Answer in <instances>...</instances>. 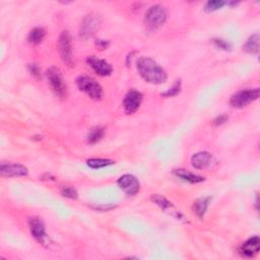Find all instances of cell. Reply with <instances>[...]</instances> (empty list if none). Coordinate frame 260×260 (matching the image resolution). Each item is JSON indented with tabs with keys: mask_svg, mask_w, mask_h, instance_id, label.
<instances>
[{
	"mask_svg": "<svg viewBox=\"0 0 260 260\" xmlns=\"http://www.w3.org/2000/svg\"><path fill=\"white\" fill-rule=\"evenodd\" d=\"M78 89L87 94L93 100H101L103 97V89L97 81L90 76H79L76 79Z\"/></svg>",
	"mask_w": 260,
	"mask_h": 260,
	"instance_id": "cell-4",
	"label": "cell"
},
{
	"mask_svg": "<svg viewBox=\"0 0 260 260\" xmlns=\"http://www.w3.org/2000/svg\"><path fill=\"white\" fill-rule=\"evenodd\" d=\"M45 36H46L45 29L38 27V28L32 29L30 32L29 37H28V41L32 45H38L44 40Z\"/></svg>",
	"mask_w": 260,
	"mask_h": 260,
	"instance_id": "cell-17",
	"label": "cell"
},
{
	"mask_svg": "<svg viewBox=\"0 0 260 260\" xmlns=\"http://www.w3.org/2000/svg\"><path fill=\"white\" fill-rule=\"evenodd\" d=\"M228 119H229V118H228V116H226V115H221V116H218V117H217V118L214 120V124H215L216 126L222 125V124L226 123V122L228 121Z\"/></svg>",
	"mask_w": 260,
	"mask_h": 260,
	"instance_id": "cell-27",
	"label": "cell"
},
{
	"mask_svg": "<svg viewBox=\"0 0 260 260\" xmlns=\"http://www.w3.org/2000/svg\"><path fill=\"white\" fill-rule=\"evenodd\" d=\"M87 164L90 168L101 169V168L113 165L114 162L112 160H108V159H90V160H88Z\"/></svg>",
	"mask_w": 260,
	"mask_h": 260,
	"instance_id": "cell-21",
	"label": "cell"
},
{
	"mask_svg": "<svg viewBox=\"0 0 260 260\" xmlns=\"http://www.w3.org/2000/svg\"><path fill=\"white\" fill-rule=\"evenodd\" d=\"M141 102H142V94L140 92L135 90L129 91L123 100V107L126 114L131 115V114L135 113L140 107Z\"/></svg>",
	"mask_w": 260,
	"mask_h": 260,
	"instance_id": "cell-8",
	"label": "cell"
},
{
	"mask_svg": "<svg viewBox=\"0 0 260 260\" xmlns=\"http://www.w3.org/2000/svg\"><path fill=\"white\" fill-rule=\"evenodd\" d=\"M96 44L98 47L101 49V50H104V49H106L109 46V43L107 41H104V40H98Z\"/></svg>",
	"mask_w": 260,
	"mask_h": 260,
	"instance_id": "cell-28",
	"label": "cell"
},
{
	"mask_svg": "<svg viewBox=\"0 0 260 260\" xmlns=\"http://www.w3.org/2000/svg\"><path fill=\"white\" fill-rule=\"evenodd\" d=\"M243 50L249 54H256L259 51V36L257 34L252 35L247 42L244 44Z\"/></svg>",
	"mask_w": 260,
	"mask_h": 260,
	"instance_id": "cell-19",
	"label": "cell"
},
{
	"mask_svg": "<svg viewBox=\"0 0 260 260\" xmlns=\"http://www.w3.org/2000/svg\"><path fill=\"white\" fill-rule=\"evenodd\" d=\"M168 13L164 6L160 4L152 6L144 16V24L149 31H156L167 21Z\"/></svg>",
	"mask_w": 260,
	"mask_h": 260,
	"instance_id": "cell-2",
	"label": "cell"
},
{
	"mask_svg": "<svg viewBox=\"0 0 260 260\" xmlns=\"http://www.w3.org/2000/svg\"><path fill=\"white\" fill-rule=\"evenodd\" d=\"M259 245H260L259 238L257 236L252 237L243 244L240 249V253L244 257L252 258L259 252Z\"/></svg>",
	"mask_w": 260,
	"mask_h": 260,
	"instance_id": "cell-14",
	"label": "cell"
},
{
	"mask_svg": "<svg viewBox=\"0 0 260 260\" xmlns=\"http://www.w3.org/2000/svg\"><path fill=\"white\" fill-rule=\"evenodd\" d=\"M227 3L225 1H222V0H214V1H208L205 5V10L206 11H214L222 8L225 6Z\"/></svg>",
	"mask_w": 260,
	"mask_h": 260,
	"instance_id": "cell-22",
	"label": "cell"
},
{
	"mask_svg": "<svg viewBox=\"0 0 260 260\" xmlns=\"http://www.w3.org/2000/svg\"><path fill=\"white\" fill-rule=\"evenodd\" d=\"M58 49L59 54L62 61L69 67L74 66V60L72 54V47H71V36L67 31L61 32L58 41Z\"/></svg>",
	"mask_w": 260,
	"mask_h": 260,
	"instance_id": "cell-5",
	"label": "cell"
},
{
	"mask_svg": "<svg viewBox=\"0 0 260 260\" xmlns=\"http://www.w3.org/2000/svg\"><path fill=\"white\" fill-rule=\"evenodd\" d=\"M0 172L2 176L5 177H20L27 176L29 171L28 169L20 164H6V162H1L0 166Z\"/></svg>",
	"mask_w": 260,
	"mask_h": 260,
	"instance_id": "cell-13",
	"label": "cell"
},
{
	"mask_svg": "<svg viewBox=\"0 0 260 260\" xmlns=\"http://www.w3.org/2000/svg\"><path fill=\"white\" fill-rule=\"evenodd\" d=\"M29 71L32 76L36 77L37 79H39L41 77V69L39 67V65L36 63H32V64L29 65Z\"/></svg>",
	"mask_w": 260,
	"mask_h": 260,
	"instance_id": "cell-24",
	"label": "cell"
},
{
	"mask_svg": "<svg viewBox=\"0 0 260 260\" xmlns=\"http://www.w3.org/2000/svg\"><path fill=\"white\" fill-rule=\"evenodd\" d=\"M152 200L157 204L159 205L162 210L165 211H169L171 210V214L173 217H176L177 219L180 220L182 217V215L179 213V211H177L174 207V205L167 199L165 198L164 196H162V195H159V194H154L152 196Z\"/></svg>",
	"mask_w": 260,
	"mask_h": 260,
	"instance_id": "cell-15",
	"label": "cell"
},
{
	"mask_svg": "<svg viewBox=\"0 0 260 260\" xmlns=\"http://www.w3.org/2000/svg\"><path fill=\"white\" fill-rule=\"evenodd\" d=\"M259 98V89L243 90L232 96L230 104L234 108H244Z\"/></svg>",
	"mask_w": 260,
	"mask_h": 260,
	"instance_id": "cell-6",
	"label": "cell"
},
{
	"mask_svg": "<svg viewBox=\"0 0 260 260\" xmlns=\"http://www.w3.org/2000/svg\"><path fill=\"white\" fill-rule=\"evenodd\" d=\"M174 174L181 178L182 180L184 181H187L189 183H200V182H203L204 181V178L199 176V175H196V174H193L187 170H183V169H179V170H175L174 171Z\"/></svg>",
	"mask_w": 260,
	"mask_h": 260,
	"instance_id": "cell-16",
	"label": "cell"
},
{
	"mask_svg": "<svg viewBox=\"0 0 260 260\" xmlns=\"http://www.w3.org/2000/svg\"><path fill=\"white\" fill-rule=\"evenodd\" d=\"M213 42L218 48L223 49V50L228 51V50H230V49H231V45L228 42L222 40V39H215V40H213Z\"/></svg>",
	"mask_w": 260,
	"mask_h": 260,
	"instance_id": "cell-25",
	"label": "cell"
},
{
	"mask_svg": "<svg viewBox=\"0 0 260 260\" xmlns=\"http://www.w3.org/2000/svg\"><path fill=\"white\" fill-rule=\"evenodd\" d=\"M29 227L32 236L35 238V240L41 244L45 243L46 240V231H45V226L41 219L37 217H32L29 220Z\"/></svg>",
	"mask_w": 260,
	"mask_h": 260,
	"instance_id": "cell-11",
	"label": "cell"
},
{
	"mask_svg": "<svg viewBox=\"0 0 260 260\" xmlns=\"http://www.w3.org/2000/svg\"><path fill=\"white\" fill-rule=\"evenodd\" d=\"M100 25H101V20L97 14L91 13L87 15L83 24L80 26L79 36L85 40H88L89 38L93 37L96 34V32L100 28Z\"/></svg>",
	"mask_w": 260,
	"mask_h": 260,
	"instance_id": "cell-7",
	"label": "cell"
},
{
	"mask_svg": "<svg viewBox=\"0 0 260 260\" xmlns=\"http://www.w3.org/2000/svg\"><path fill=\"white\" fill-rule=\"evenodd\" d=\"M209 201H210V197H202V198L197 199L196 201H194L193 203L194 213L196 214L199 218H203V216L206 213Z\"/></svg>",
	"mask_w": 260,
	"mask_h": 260,
	"instance_id": "cell-18",
	"label": "cell"
},
{
	"mask_svg": "<svg viewBox=\"0 0 260 260\" xmlns=\"http://www.w3.org/2000/svg\"><path fill=\"white\" fill-rule=\"evenodd\" d=\"M88 64L93 68V70L101 76H108L112 73L113 68L111 66V64H109L107 61L103 59H99L97 57L91 56L88 57L87 59Z\"/></svg>",
	"mask_w": 260,
	"mask_h": 260,
	"instance_id": "cell-12",
	"label": "cell"
},
{
	"mask_svg": "<svg viewBox=\"0 0 260 260\" xmlns=\"http://www.w3.org/2000/svg\"><path fill=\"white\" fill-rule=\"evenodd\" d=\"M180 81L177 80V83L174 85V87L172 89H170V91H168L167 93L162 94V96H166V97H173L176 96L179 92H180Z\"/></svg>",
	"mask_w": 260,
	"mask_h": 260,
	"instance_id": "cell-26",
	"label": "cell"
},
{
	"mask_svg": "<svg viewBox=\"0 0 260 260\" xmlns=\"http://www.w3.org/2000/svg\"><path fill=\"white\" fill-rule=\"evenodd\" d=\"M137 70L146 83L161 85L167 79L166 71L149 57H141L137 60Z\"/></svg>",
	"mask_w": 260,
	"mask_h": 260,
	"instance_id": "cell-1",
	"label": "cell"
},
{
	"mask_svg": "<svg viewBox=\"0 0 260 260\" xmlns=\"http://www.w3.org/2000/svg\"><path fill=\"white\" fill-rule=\"evenodd\" d=\"M47 77L49 85H50L53 93L60 98L64 99L67 96V87L65 84L64 78L60 72V70L56 67H51L47 70Z\"/></svg>",
	"mask_w": 260,
	"mask_h": 260,
	"instance_id": "cell-3",
	"label": "cell"
},
{
	"mask_svg": "<svg viewBox=\"0 0 260 260\" xmlns=\"http://www.w3.org/2000/svg\"><path fill=\"white\" fill-rule=\"evenodd\" d=\"M119 187L127 194V195H136L140 190V184L137 179L133 175L125 174L118 179Z\"/></svg>",
	"mask_w": 260,
	"mask_h": 260,
	"instance_id": "cell-9",
	"label": "cell"
},
{
	"mask_svg": "<svg viewBox=\"0 0 260 260\" xmlns=\"http://www.w3.org/2000/svg\"><path fill=\"white\" fill-rule=\"evenodd\" d=\"M104 134H105L104 128H101V127L93 128L88 134V142L91 144H95L97 142H99L103 138Z\"/></svg>",
	"mask_w": 260,
	"mask_h": 260,
	"instance_id": "cell-20",
	"label": "cell"
},
{
	"mask_svg": "<svg viewBox=\"0 0 260 260\" xmlns=\"http://www.w3.org/2000/svg\"><path fill=\"white\" fill-rule=\"evenodd\" d=\"M191 164L195 169L205 170L213 168L217 164V161L209 153L200 152L192 156Z\"/></svg>",
	"mask_w": 260,
	"mask_h": 260,
	"instance_id": "cell-10",
	"label": "cell"
},
{
	"mask_svg": "<svg viewBox=\"0 0 260 260\" xmlns=\"http://www.w3.org/2000/svg\"><path fill=\"white\" fill-rule=\"evenodd\" d=\"M61 194L64 197H67L70 199H76L77 198V191L72 187H64L61 190Z\"/></svg>",
	"mask_w": 260,
	"mask_h": 260,
	"instance_id": "cell-23",
	"label": "cell"
}]
</instances>
